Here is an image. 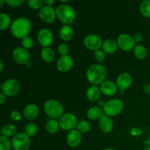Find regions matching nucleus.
Segmentation results:
<instances>
[{
    "instance_id": "nucleus-20",
    "label": "nucleus",
    "mask_w": 150,
    "mask_h": 150,
    "mask_svg": "<svg viewBox=\"0 0 150 150\" xmlns=\"http://www.w3.org/2000/svg\"><path fill=\"white\" fill-rule=\"evenodd\" d=\"M119 45L117 41L113 39H107L103 42V51L108 54H112L117 51Z\"/></svg>"
},
{
    "instance_id": "nucleus-11",
    "label": "nucleus",
    "mask_w": 150,
    "mask_h": 150,
    "mask_svg": "<svg viewBox=\"0 0 150 150\" xmlns=\"http://www.w3.org/2000/svg\"><path fill=\"white\" fill-rule=\"evenodd\" d=\"M38 15L40 20L47 23H52L57 17L56 10H54L52 7L45 5L40 9Z\"/></svg>"
},
{
    "instance_id": "nucleus-18",
    "label": "nucleus",
    "mask_w": 150,
    "mask_h": 150,
    "mask_svg": "<svg viewBox=\"0 0 150 150\" xmlns=\"http://www.w3.org/2000/svg\"><path fill=\"white\" fill-rule=\"evenodd\" d=\"M99 126L100 130L105 133H111L114 128L113 121L109 117L106 116L105 114L103 115L99 120Z\"/></svg>"
},
{
    "instance_id": "nucleus-32",
    "label": "nucleus",
    "mask_w": 150,
    "mask_h": 150,
    "mask_svg": "<svg viewBox=\"0 0 150 150\" xmlns=\"http://www.w3.org/2000/svg\"><path fill=\"white\" fill-rule=\"evenodd\" d=\"M12 147V142L7 137L0 136V150H10Z\"/></svg>"
},
{
    "instance_id": "nucleus-6",
    "label": "nucleus",
    "mask_w": 150,
    "mask_h": 150,
    "mask_svg": "<svg viewBox=\"0 0 150 150\" xmlns=\"http://www.w3.org/2000/svg\"><path fill=\"white\" fill-rule=\"evenodd\" d=\"M12 147L14 150H29L30 148V139L23 133H18L12 139Z\"/></svg>"
},
{
    "instance_id": "nucleus-15",
    "label": "nucleus",
    "mask_w": 150,
    "mask_h": 150,
    "mask_svg": "<svg viewBox=\"0 0 150 150\" xmlns=\"http://www.w3.org/2000/svg\"><path fill=\"white\" fill-rule=\"evenodd\" d=\"M82 140L81 133L78 130H72L67 135V143L70 147H77Z\"/></svg>"
},
{
    "instance_id": "nucleus-41",
    "label": "nucleus",
    "mask_w": 150,
    "mask_h": 150,
    "mask_svg": "<svg viewBox=\"0 0 150 150\" xmlns=\"http://www.w3.org/2000/svg\"><path fill=\"white\" fill-rule=\"evenodd\" d=\"M144 92L150 95V84H146L144 86Z\"/></svg>"
},
{
    "instance_id": "nucleus-29",
    "label": "nucleus",
    "mask_w": 150,
    "mask_h": 150,
    "mask_svg": "<svg viewBox=\"0 0 150 150\" xmlns=\"http://www.w3.org/2000/svg\"><path fill=\"white\" fill-rule=\"evenodd\" d=\"M140 12L144 17L150 18V0H144L140 4Z\"/></svg>"
},
{
    "instance_id": "nucleus-17",
    "label": "nucleus",
    "mask_w": 150,
    "mask_h": 150,
    "mask_svg": "<svg viewBox=\"0 0 150 150\" xmlns=\"http://www.w3.org/2000/svg\"><path fill=\"white\" fill-rule=\"evenodd\" d=\"M100 91L106 96H113L117 92V85L112 81H105L100 84Z\"/></svg>"
},
{
    "instance_id": "nucleus-34",
    "label": "nucleus",
    "mask_w": 150,
    "mask_h": 150,
    "mask_svg": "<svg viewBox=\"0 0 150 150\" xmlns=\"http://www.w3.org/2000/svg\"><path fill=\"white\" fill-rule=\"evenodd\" d=\"M21 45H22V47L24 48L26 50L30 49V48H32V47H33L34 41L32 38L27 36L21 40Z\"/></svg>"
},
{
    "instance_id": "nucleus-39",
    "label": "nucleus",
    "mask_w": 150,
    "mask_h": 150,
    "mask_svg": "<svg viewBox=\"0 0 150 150\" xmlns=\"http://www.w3.org/2000/svg\"><path fill=\"white\" fill-rule=\"evenodd\" d=\"M133 39H134L135 42H141L143 40V35L141 33H136L135 34L134 36H133Z\"/></svg>"
},
{
    "instance_id": "nucleus-44",
    "label": "nucleus",
    "mask_w": 150,
    "mask_h": 150,
    "mask_svg": "<svg viewBox=\"0 0 150 150\" xmlns=\"http://www.w3.org/2000/svg\"><path fill=\"white\" fill-rule=\"evenodd\" d=\"M102 150H116L115 149H113V148H105V149Z\"/></svg>"
},
{
    "instance_id": "nucleus-36",
    "label": "nucleus",
    "mask_w": 150,
    "mask_h": 150,
    "mask_svg": "<svg viewBox=\"0 0 150 150\" xmlns=\"http://www.w3.org/2000/svg\"><path fill=\"white\" fill-rule=\"evenodd\" d=\"M58 51L62 56L67 55L69 52V47L66 43H61L58 46Z\"/></svg>"
},
{
    "instance_id": "nucleus-23",
    "label": "nucleus",
    "mask_w": 150,
    "mask_h": 150,
    "mask_svg": "<svg viewBox=\"0 0 150 150\" xmlns=\"http://www.w3.org/2000/svg\"><path fill=\"white\" fill-rule=\"evenodd\" d=\"M59 35L62 40L64 41H69L73 37V30L69 25H63L60 28Z\"/></svg>"
},
{
    "instance_id": "nucleus-40",
    "label": "nucleus",
    "mask_w": 150,
    "mask_h": 150,
    "mask_svg": "<svg viewBox=\"0 0 150 150\" xmlns=\"http://www.w3.org/2000/svg\"><path fill=\"white\" fill-rule=\"evenodd\" d=\"M6 100H7V96L1 92L0 94V103L2 105V104H4L6 102Z\"/></svg>"
},
{
    "instance_id": "nucleus-43",
    "label": "nucleus",
    "mask_w": 150,
    "mask_h": 150,
    "mask_svg": "<svg viewBox=\"0 0 150 150\" xmlns=\"http://www.w3.org/2000/svg\"><path fill=\"white\" fill-rule=\"evenodd\" d=\"M0 67H1V68H0V72L2 73L3 68H4V64H3V62L1 61V60L0 61Z\"/></svg>"
},
{
    "instance_id": "nucleus-12",
    "label": "nucleus",
    "mask_w": 150,
    "mask_h": 150,
    "mask_svg": "<svg viewBox=\"0 0 150 150\" xmlns=\"http://www.w3.org/2000/svg\"><path fill=\"white\" fill-rule=\"evenodd\" d=\"M135 40L133 37L127 34H122L117 38V43L122 50L129 51L135 48Z\"/></svg>"
},
{
    "instance_id": "nucleus-33",
    "label": "nucleus",
    "mask_w": 150,
    "mask_h": 150,
    "mask_svg": "<svg viewBox=\"0 0 150 150\" xmlns=\"http://www.w3.org/2000/svg\"><path fill=\"white\" fill-rule=\"evenodd\" d=\"M43 1L42 0H28L27 4L30 8L33 10H38V9H41L43 6Z\"/></svg>"
},
{
    "instance_id": "nucleus-8",
    "label": "nucleus",
    "mask_w": 150,
    "mask_h": 150,
    "mask_svg": "<svg viewBox=\"0 0 150 150\" xmlns=\"http://www.w3.org/2000/svg\"><path fill=\"white\" fill-rule=\"evenodd\" d=\"M20 90V84L16 79H7L1 84V92L6 96L13 97Z\"/></svg>"
},
{
    "instance_id": "nucleus-27",
    "label": "nucleus",
    "mask_w": 150,
    "mask_h": 150,
    "mask_svg": "<svg viewBox=\"0 0 150 150\" xmlns=\"http://www.w3.org/2000/svg\"><path fill=\"white\" fill-rule=\"evenodd\" d=\"M11 18L10 16L7 13H1L0 14V29L4 31L11 26Z\"/></svg>"
},
{
    "instance_id": "nucleus-21",
    "label": "nucleus",
    "mask_w": 150,
    "mask_h": 150,
    "mask_svg": "<svg viewBox=\"0 0 150 150\" xmlns=\"http://www.w3.org/2000/svg\"><path fill=\"white\" fill-rule=\"evenodd\" d=\"M101 91L99 87L97 86H92L86 90V98L91 102L98 101L100 98Z\"/></svg>"
},
{
    "instance_id": "nucleus-37",
    "label": "nucleus",
    "mask_w": 150,
    "mask_h": 150,
    "mask_svg": "<svg viewBox=\"0 0 150 150\" xmlns=\"http://www.w3.org/2000/svg\"><path fill=\"white\" fill-rule=\"evenodd\" d=\"M5 2L12 7H17L21 5L23 3V0H7Z\"/></svg>"
},
{
    "instance_id": "nucleus-24",
    "label": "nucleus",
    "mask_w": 150,
    "mask_h": 150,
    "mask_svg": "<svg viewBox=\"0 0 150 150\" xmlns=\"http://www.w3.org/2000/svg\"><path fill=\"white\" fill-rule=\"evenodd\" d=\"M40 55L42 60L48 63L52 62L55 59V53L53 51V49H51V48H48V47L43 48L41 50Z\"/></svg>"
},
{
    "instance_id": "nucleus-45",
    "label": "nucleus",
    "mask_w": 150,
    "mask_h": 150,
    "mask_svg": "<svg viewBox=\"0 0 150 150\" xmlns=\"http://www.w3.org/2000/svg\"><path fill=\"white\" fill-rule=\"evenodd\" d=\"M4 2H5V1H3V0H1V1H0V6H1V7L3 5V4H4Z\"/></svg>"
},
{
    "instance_id": "nucleus-30",
    "label": "nucleus",
    "mask_w": 150,
    "mask_h": 150,
    "mask_svg": "<svg viewBox=\"0 0 150 150\" xmlns=\"http://www.w3.org/2000/svg\"><path fill=\"white\" fill-rule=\"evenodd\" d=\"M38 130V127L37 125L34 122L29 123L26 125L24 128V133L27 135L29 137H32L37 134Z\"/></svg>"
},
{
    "instance_id": "nucleus-5",
    "label": "nucleus",
    "mask_w": 150,
    "mask_h": 150,
    "mask_svg": "<svg viewBox=\"0 0 150 150\" xmlns=\"http://www.w3.org/2000/svg\"><path fill=\"white\" fill-rule=\"evenodd\" d=\"M124 103L122 101L117 98L108 100L104 103L103 110L105 114L108 117H116L122 111Z\"/></svg>"
},
{
    "instance_id": "nucleus-7",
    "label": "nucleus",
    "mask_w": 150,
    "mask_h": 150,
    "mask_svg": "<svg viewBox=\"0 0 150 150\" xmlns=\"http://www.w3.org/2000/svg\"><path fill=\"white\" fill-rule=\"evenodd\" d=\"M78 120L76 116L70 113H65L63 114L59 120V126L62 130L70 131L77 127Z\"/></svg>"
},
{
    "instance_id": "nucleus-3",
    "label": "nucleus",
    "mask_w": 150,
    "mask_h": 150,
    "mask_svg": "<svg viewBox=\"0 0 150 150\" xmlns=\"http://www.w3.org/2000/svg\"><path fill=\"white\" fill-rule=\"evenodd\" d=\"M57 18L64 25L73 23L76 18V12L73 7L67 4H61L56 8Z\"/></svg>"
},
{
    "instance_id": "nucleus-42",
    "label": "nucleus",
    "mask_w": 150,
    "mask_h": 150,
    "mask_svg": "<svg viewBox=\"0 0 150 150\" xmlns=\"http://www.w3.org/2000/svg\"><path fill=\"white\" fill-rule=\"evenodd\" d=\"M43 3L45 4V6H50V7H51V5L54 3V0H44Z\"/></svg>"
},
{
    "instance_id": "nucleus-47",
    "label": "nucleus",
    "mask_w": 150,
    "mask_h": 150,
    "mask_svg": "<svg viewBox=\"0 0 150 150\" xmlns=\"http://www.w3.org/2000/svg\"><path fill=\"white\" fill-rule=\"evenodd\" d=\"M149 100H150V95H149Z\"/></svg>"
},
{
    "instance_id": "nucleus-35",
    "label": "nucleus",
    "mask_w": 150,
    "mask_h": 150,
    "mask_svg": "<svg viewBox=\"0 0 150 150\" xmlns=\"http://www.w3.org/2000/svg\"><path fill=\"white\" fill-rule=\"evenodd\" d=\"M94 57H95V59L97 60L99 62H102L104 61L105 58V52L102 50H98V51H95L94 53Z\"/></svg>"
},
{
    "instance_id": "nucleus-19",
    "label": "nucleus",
    "mask_w": 150,
    "mask_h": 150,
    "mask_svg": "<svg viewBox=\"0 0 150 150\" xmlns=\"http://www.w3.org/2000/svg\"><path fill=\"white\" fill-rule=\"evenodd\" d=\"M39 114V108L35 104L31 103L26 105L23 109V116L27 120H34Z\"/></svg>"
},
{
    "instance_id": "nucleus-10",
    "label": "nucleus",
    "mask_w": 150,
    "mask_h": 150,
    "mask_svg": "<svg viewBox=\"0 0 150 150\" xmlns=\"http://www.w3.org/2000/svg\"><path fill=\"white\" fill-rule=\"evenodd\" d=\"M13 59L18 64H26L29 63L30 59V54L28 50L23 47H18L15 48L13 52Z\"/></svg>"
},
{
    "instance_id": "nucleus-9",
    "label": "nucleus",
    "mask_w": 150,
    "mask_h": 150,
    "mask_svg": "<svg viewBox=\"0 0 150 150\" xmlns=\"http://www.w3.org/2000/svg\"><path fill=\"white\" fill-rule=\"evenodd\" d=\"M102 39L98 35L95 34H90L85 37L83 40V43L86 48L92 51H98L100 50V47L103 45Z\"/></svg>"
},
{
    "instance_id": "nucleus-16",
    "label": "nucleus",
    "mask_w": 150,
    "mask_h": 150,
    "mask_svg": "<svg viewBox=\"0 0 150 150\" xmlns=\"http://www.w3.org/2000/svg\"><path fill=\"white\" fill-rule=\"evenodd\" d=\"M116 83L117 85V87L120 90L125 91L127 89H128L132 83V78L129 73H123L119 75L117 77Z\"/></svg>"
},
{
    "instance_id": "nucleus-28",
    "label": "nucleus",
    "mask_w": 150,
    "mask_h": 150,
    "mask_svg": "<svg viewBox=\"0 0 150 150\" xmlns=\"http://www.w3.org/2000/svg\"><path fill=\"white\" fill-rule=\"evenodd\" d=\"M133 53L135 57L139 59H144L147 56V50L142 45H136L133 50Z\"/></svg>"
},
{
    "instance_id": "nucleus-46",
    "label": "nucleus",
    "mask_w": 150,
    "mask_h": 150,
    "mask_svg": "<svg viewBox=\"0 0 150 150\" xmlns=\"http://www.w3.org/2000/svg\"><path fill=\"white\" fill-rule=\"evenodd\" d=\"M124 92H125V91L120 90V93H121V94H123V93H124Z\"/></svg>"
},
{
    "instance_id": "nucleus-13",
    "label": "nucleus",
    "mask_w": 150,
    "mask_h": 150,
    "mask_svg": "<svg viewBox=\"0 0 150 150\" xmlns=\"http://www.w3.org/2000/svg\"><path fill=\"white\" fill-rule=\"evenodd\" d=\"M38 40L43 48H47L53 42L54 35L50 29L44 28L38 32Z\"/></svg>"
},
{
    "instance_id": "nucleus-26",
    "label": "nucleus",
    "mask_w": 150,
    "mask_h": 150,
    "mask_svg": "<svg viewBox=\"0 0 150 150\" xmlns=\"http://www.w3.org/2000/svg\"><path fill=\"white\" fill-rule=\"evenodd\" d=\"M59 127L60 126L59 122L57 120H54V119H51V120H48L45 125V130L51 134H54V133H57Z\"/></svg>"
},
{
    "instance_id": "nucleus-22",
    "label": "nucleus",
    "mask_w": 150,
    "mask_h": 150,
    "mask_svg": "<svg viewBox=\"0 0 150 150\" xmlns=\"http://www.w3.org/2000/svg\"><path fill=\"white\" fill-rule=\"evenodd\" d=\"M103 115V110L99 106L91 107L86 113L88 119L91 120H100Z\"/></svg>"
},
{
    "instance_id": "nucleus-38",
    "label": "nucleus",
    "mask_w": 150,
    "mask_h": 150,
    "mask_svg": "<svg viewBox=\"0 0 150 150\" xmlns=\"http://www.w3.org/2000/svg\"><path fill=\"white\" fill-rule=\"evenodd\" d=\"M10 118L13 121H20L21 120V114L18 111H13L10 113Z\"/></svg>"
},
{
    "instance_id": "nucleus-14",
    "label": "nucleus",
    "mask_w": 150,
    "mask_h": 150,
    "mask_svg": "<svg viewBox=\"0 0 150 150\" xmlns=\"http://www.w3.org/2000/svg\"><path fill=\"white\" fill-rule=\"evenodd\" d=\"M73 66V60L70 56H62L59 58L57 62V67L59 71L66 73L70 70Z\"/></svg>"
},
{
    "instance_id": "nucleus-2",
    "label": "nucleus",
    "mask_w": 150,
    "mask_h": 150,
    "mask_svg": "<svg viewBox=\"0 0 150 150\" xmlns=\"http://www.w3.org/2000/svg\"><path fill=\"white\" fill-rule=\"evenodd\" d=\"M86 76L87 80L93 86L101 84L105 81V77H106V69L102 64H92L88 67Z\"/></svg>"
},
{
    "instance_id": "nucleus-1",
    "label": "nucleus",
    "mask_w": 150,
    "mask_h": 150,
    "mask_svg": "<svg viewBox=\"0 0 150 150\" xmlns=\"http://www.w3.org/2000/svg\"><path fill=\"white\" fill-rule=\"evenodd\" d=\"M32 29V23L29 18L19 17L15 19L10 26V29L12 35L18 39H23L28 36Z\"/></svg>"
},
{
    "instance_id": "nucleus-4",
    "label": "nucleus",
    "mask_w": 150,
    "mask_h": 150,
    "mask_svg": "<svg viewBox=\"0 0 150 150\" xmlns=\"http://www.w3.org/2000/svg\"><path fill=\"white\" fill-rule=\"evenodd\" d=\"M43 108L47 116L54 120L60 118L64 114V107L56 100H48L44 103Z\"/></svg>"
},
{
    "instance_id": "nucleus-25",
    "label": "nucleus",
    "mask_w": 150,
    "mask_h": 150,
    "mask_svg": "<svg viewBox=\"0 0 150 150\" xmlns=\"http://www.w3.org/2000/svg\"><path fill=\"white\" fill-rule=\"evenodd\" d=\"M17 128L16 126L13 124H6L1 128V136H4L5 137H12L15 136L17 133Z\"/></svg>"
},
{
    "instance_id": "nucleus-31",
    "label": "nucleus",
    "mask_w": 150,
    "mask_h": 150,
    "mask_svg": "<svg viewBox=\"0 0 150 150\" xmlns=\"http://www.w3.org/2000/svg\"><path fill=\"white\" fill-rule=\"evenodd\" d=\"M77 130L80 132L81 133H86L90 130L91 125L86 120H81L78 122L77 125Z\"/></svg>"
}]
</instances>
